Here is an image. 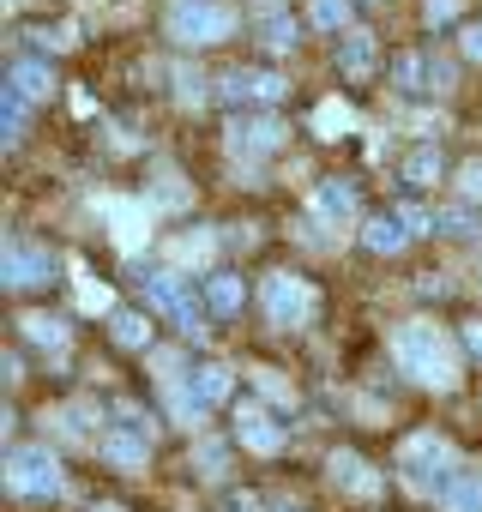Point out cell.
<instances>
[{"mask_svg": "<svg viewBox=\"0 0 482 512\" xmlns=\"http://www.w3.org/2000/svg\"><path fill=\"white\" fill-rule=\"evenodd\" d=\"M392 362L416 380V386H434V392H452L464 362H458V344L446 338V326L434 320H404L392 326Z\"/></svg>", "mask_w": 482, "mask_h": 512, "instance_id": "cell-1", "label": "cell"}, {"mask_svg": "<svg viewBox=\"0 0 482 512\" xmlns=\"http://www.w3.org/2000/svg\"><path fill=\"white\" fill-rule=\"evenodd\" d=\"M398 476L416 488V494H446L452 488V476H458V452H452V440H440V434H410L404 446H398Z\"/></svg>", "mask_w": 482, "mask_h": 512, "instance_id": "cell-2", "label": "cell"}, {"mask_svg": "<svg viewBox=\"0 0 482 512\" xmlns=\"http://www.w3.org/2000/svg\"><path fill=\"white\" fill-rule=\"evenodd\" d=\"M169 37L187 43V49H211V43H229L235 37V7H223V0H169Z\"/></svg>", "mask_w": 482, "mask_h": 512, "instance_id": "cell-3", "label": "cell"}, {"mask_svg": "<svg viewBox=\"0 0 482 512\" xmlns=\"http://www.w3.org/2000/svg\"><path fill=\"white\" fill-rule=\"evenodd\" d=\"M7 488L19 494V500H55L61 488H67V476H61V458L49 452V446H13L7 452Z\"/></svg>", "mask_w": 482, "mask_h": 512, "instance_id": "cell-4", "label": "cell"}, {"mask_svg": "<svg viewBox=\"0 0 482 512\" xmlns=\"http://www.w3.org/2000/svg\"><path fill=\"white\" fill-rule=\"evenodd\" d=\"M260 302H266V320L272 326H308L314 314H320V296H314V284L308 278H296V272H272L266 284H260Z\"/></svg>", "mask_w": 482, "mask_h": 512, "instance_id": "cell-5", "label": "cell"}, {"mask_svg": "<svg viewBox=\"0 0 482 512\" xmlns=\"http://www.w3.org/2000/svg\"><path fill=\"white\" fill-rule=\"evenodd\" d=\"M139 290H145V302H151L157 314H169L187 338H205L199 308H193V296H187V278H181V272H145V278H139Z\"/></svg>", "mask_w": 482, "mask_h": 512, "instance_id": "cell-6", "label": "cell"}, {"mask_svg": "<svg viewBox=\"0 0 482 512\" xmlns=\"http://www.w3.org/2000/svg\"><path fill=\"white\" fill-rule=\"evenodd\" d=\"M49 278H55L49 247H31V241H7V247H0V284H7V290H37Z\"/></svg>", "mask_w": 482, "mask_h": 512, "instance_id": "cell-7", "label": "cell"}, {"mask_svg": "<svg viewBox=\"0 0 482 512\" xmlns=\"http://www.w3.org/2000/svg\"><path fill=\"white\" fill-rule=\"evenodd\" d=\"M326 476H332V488H338V494H356V500L380 494V470H374L362 452H350V446H338V452L326 458Z\"/></svg>", "mask_w": 482, "mask_h": 512, "instance_id": "cell-8", "label": "cell"}, {"mask_svg": "<svg viewBox=\"0 0 482 512\" xmlns=\"http://www.w3.org/2000/svg\"><path fill=\"white\" fill-rule=\"evenodd\" d=\"M284 121L278 115H254V121H229V151L235 157H266V151H278L284 145Z\"/></svg>", "mask_w": 482, "mask_h": 512, "instance_id": "cell-9", "label": "cell"}, {"mask_svg": "<svg viewBox=\"0 0 482 512\" xmlns=\"http://www.w3.org/2000/svg\"><path fill=\"white\" fill-rule=\"evenodd\" d=\"M235 440L248 452H260V458H272L284 446V422H272V410H260V404H241L235 410Z\"/></svg>", "mask_w": 482, "mask_h": 512, "instance_id": "cell-10", "label": "cell"}, {"mask_svg": "<svg viewBox=\"0 0 482 512\" xmlns=\"http://www.w3.org/2000/svg\"><path fill=\"white\" fill-rule=\"evenodd\" d=\"M97 211L109 217V229H115V247H145L151 241V211L145 205H133V199H97Z\"/></svg>", "mask_w": 482, "mask_h": 512, "instance_id": "cell-11", "label": "cell"}, {"mask_svg": "<svg viewBox=\"0 0 482 512\" xmlns=\"http://www.w3.org/2000/svg\"><path fill=\"white\" fill-rule=\"evenodd\" d=\"M181 386H187V398H193L199 410H211V404H223V398L235 392V368H223V362H205V368H193Z\"/></svg>", "mask_w": 482, "mask_h": 512, "instance_id": "cell-12", "label": "cell"}, {"mask_svg": "<svg viewBox=\"0 0 482 512\" xmlns=\"http://www.w3.org/2000/svg\"><path fill=\"white\" fill-rule=\"evenodd\" d=\"M97 452H103L115 470H145L151 440H145V434H133V428H109V434H97Z\"/></svg>", "mask_w": 482, "mask_h": 512, "instance_id": "cell-13", "label": "cell"}, {"mask_svg": "<svg viewBox=\"0 0 482 512\" xmlns=\"http://www.w3.org/2000/svg\"><path fill=\"white\" fill-rule=\"evenodd\" d=\"M308 205H314V223H350L356 217V187L350 181H320Z\"/></svg>", "mask_w": 482, "mask_h": 512, "instance_id": "cell-14", "label": "cell"}, {"mask_svg": "<svg viewBox=\"0 0 482 512\" xmlns=\"http://www.w3.org/2000/svg\"><path fill=\"white\" fill-rule=\"evenodd\" d=\"M410 235H416V229L404 223V211H380V217L362 223V247H368V253H398Z\"/></svg>", "mask_w": 482, "mask_h": 512, "instance_id": "cell-15", "label": "cell"}, {"mask_svg": "<svg viewBox=\"0 0 482 512\" xmlns=\"http://www.w3.org/2000/svg\"><path fill=\"white\" fill-rule=\"evenodd\" d=\"M205 308L223 314V320H235L241 308H248V284H241V272H211L205 278Z\"/></svg>", "mask_w": 482, "mask_h": 512, "instance_id": "cell-16", "label": "cell"}, {"mask_svg": "<svg viewBox=\"0 0 482 512\" xmlns=\"http://www.w3.org/2000/svg\"><path fill=\"white\" fill-rule=\"evenodd\" d=\"M7 91H13L19 103H43V97L55 91V73H49V61H13V73H7Z\"/></svg>", "mask_w": 482, "mask_h": 512, "instance_id": "cell-17", "label": "cell"}, {"mask_svg": "<svg viewBox=\"0 0 482 512\" xmlns=\"http://www.w3.org/2000/svg\"><path fill=\"white\" fill-rule=\"evenodd\" d=\"M109 332H115L121 350H151V314H139V308H115Z\"/></svg>", "mask_w": 482, "mask_h": 512, "instance_id": "cell-18", "label": "cell"}, {"mask_svg": "<svg viewBox=\"0 0 482 512\" xmlns=\"http://www.w3.org/2000/svg\"><path fill=\"white\" fill-rule=\"evenodd\" d=\"M338 67H344L350 79H362V73L374 67V31H344V37H338Z\"/></svg>", "mask_w": 482, "mask_h": 512, "instance_id": "cell-19", "label": "cell"}, {"mask_svg": "<svg viewBox=\"0 0 482 512\" xmlns=\"http://www.w3.org/2000/svg\"><path fill=\"white\" fill-rule=\"evenodd\" d=\"M314 133H320V139H350V133H356V109H350L344 97H326V103L314 109Z\"/></svg>", "mask_w": 482, "mask_h": 512, "instance_id": "cell-20", "label": "cell"}, {"mask_svg": "<svg viewBox=\"0 0 482 512\" xmlns=\"http://www.w3.org/2000/svg\"><path fill=\"white\" fill-rule=\"evenodd\" d=\"M440 512H482V476L476 470H458L452 488L440 494Z\"/></svg>", "mask_w": 482, "mask_h": 512, "instance_id": "cell-21", "label": "cell"}, {"mask_svg": "<svg viewBox=\"0 0 482 512\" xmlns=\"http://www.w3.org/2000/svg\"><path fill=\"white\" fill-rule=\"evenodd\" d=\"M19 326H25V338L43 344V350H61V344H67V320H61V314H25Z\"/></svg>", "mask_w": 482, "mask_h": 512, "instance_id": "cell-22", "label": "cell"}, {"mask_svg": "<svg viewBox=\"0 0 482 512\" xmlns=\"http://www.w3.org/2000/svg\"><path fill=\"white\" fill-rule=\"evenodd\" d=\"M440 175H446V163H440V151H434V145H422V151L404 163V181H410V187H434Z\"/></svg>", "mask_w": 482, "mask_h": 512, "instance_id": "cell-23", "label": "cell"}, {"mask_svg": "<svg viewBox=\"0 0 482 512\" xmlns=\"http://www.w3.org/2000/svg\"><path fill=\"white\" fill-rule=\"evenodd\" d=\"M25 121H31V103H19L13 91H0V127H7V145L25 139Z\"/></svg>", "mask_w": 482, "mask_h": 512, "instance_id": "cell-24", "label": "cell"}, {"mask_svg": "<svg viewBox=\"0 0 482 512\" xmlns=\"http://www.w3.org/2000/svg\"><path fill=\"white\" fill-rule=\"evenodd\" d=\"M211 247H217V235H211V229H193V235L175 241V260H181V266H205Z\"/></svg>", "mask_w": 482, "mask_h": 512, "instance_id": "cell-25", "label": "cell"}, {"mask_svg": "<svg viewBox=\"0 0 482 512\" xmlns=\"http://www.w3.org/2000/svg\"><path fill=\"white\" fill-rule=\"evenodd\" d=\"M73 284H79V308H85V314H115V302H109V290H103V284H97V278H91L85 266L73 272Z\"/></svg>", "mask_w": 482, "mask_h": 512, "instance_id": "cell-26", "label": "cell"}, {"mask_svg": "<svg viewBox=\"0 0 482 512\" xmlns=\"http://www.w3.org/2000/svg\"><path fill=\"white\" fill-rule=\"evenodd\" d=\"M308 19H314L320 31H344V25H350V0H314Z\"/></svg>", "mask_w": 482, "mask_h": 512, "instance_id": "cell-27", "label": "cell"}, {"mask_svg": "<svg viewBox=\"0 0 482 512\" xmlns=\"http://www.w3.org/2000/svg\"><path fill=\"white\" fill-rule=\"evenodd\" d=\"M434 229H440V235H476V211H464V205L434 211Z\"/></svg>", "mask_w": 482, "mask_h": 512, "instance_id": "cell-28", "label": "cell"}, {"mask_svg": "<svg viewBox=\"0 0 482 512\" xmlns=\"http://www.w3.org/2000/svg\"><path fill=\"white\" fill-rule=\"evenodd\" d=\"M284 91H290V85H284L278 73H266V67H260V73H248V97H260V103H278Z\"/></svg>", "mask_w": 482, "mask_h": 512, "instance_id": "cell-29", "label": "cell"}, {"mask_svg": "<svg viewBox=\"0 0 482 512\" xmlns=\"http://www.w3.org/2000/svg\"><path fill=\"white\" fill-rule=\"evenodd\" d=\"M254 386H260V398H272V404H290V380H284L278 368H254Z\"/></svg>", "mask_w": 482, "mask_h": 512, "instance_id": "cell-30", "label": "cell"}, {"mask_svg": "<svg viewBox=\"0 0 482 512\" xmlns=\"http://www.w3.org/2000/svg\"><path fill=\"white\" fill-rule=\"evenodd\" d=\"M266 49H296V19H266Z\"/></svg>", "mask_w": 482, "mask_h": 512, "instance_id": "cell-31", "label": "cell"}, {"mask_svg": "<svg viewBox=\"0 0 482 512\" xmlns=\"http://www.w3.org/2000/svg\"><path fill=\"white\" fill-rule=\"evenodd\" d=\"M151 199H157V205H187V187H181V175H175V169H163Z\"/></svg>", "mask_w": 482, "mask_h": 512, "instance_id": "cell-32", "label": "cell"}, {"mask_svg": "<svg viewBox=\"0 0 482 512\" xmlns=\"http://www.w3.org/2000/svg\"><path fill=\"white\" fill-rule=\"evenodd\" d=\"M422 13H428V25H452V19H464V0H422Z\"/></svg>", "mask_w": 482, "mask_h": 512, "instance_id": "cell-33", "label": "cell"}, {"mask_svg": "<svg viewBox=\"0 0 482 512\" xmlns=\"http://www.w3.org/2000/svg\"><path fill=\"white\" fill-rule=\"evenodd\" d=\"M193 452H199V470H205V476H211V482H217V476H223V458H229V452H223V446H217V440H199V446H193Z\"/></svg>", "mask_w": 482, "mask_h": 512, "instance_id": "cell-34", "label": "cell"}, {"mask_svg": "<svg viewBox=\"0 0 482 512\" xmlns=\"http://www.w3.org/2000/svg\"><path fill=\"white\" fill-rule=\"evenodd\" d=\"M392 73H398V85H404V91H416V85H422V55H398V61H392Z\"/></svg>", "mask_w": 482, "mask_h": 512, "instance_id": "cell-35", "label": "cell"}, {"mask_svg": "<svg viewBox=\"0 0 482 512\" xmlns=\"http://www.w3.org/2000/svg\"><path fill=\"white\" fill-rule=\"evenodd\" d=\"M458 193H464V199H482V163H464V169H458Z\"/></svg>", "mask_w": 482, "mask_h": 512, "instance_id": "cell-36", "label": "cell"}, {"mask_svg": "<svg viewBox=\"0 0 482 512\" xmlns=\"http://www.w3.org/2000/svg\"><path fill=\"white\" fill-rule=\"evenodd\" d=\"M458 344H464V350H470V356L482 362V320H464V332H458Z\"/></svg>", "mask_w": 482, "mask_h": 512, "instance_id": "cell-37", "label": "cell"}, {"mask_svg": "<svg viewBox=\"0 0 482 512\" xmlns=\"http://www.w3.org/2000/svg\"><path fill=\"white\" fill-rule=\"evenodd\" d=\"M175 79H181V103H199L205 97V79L199 73H175Z\"/></svg>", "mask_w": 482, "mask_h": 512, "instance_id": "cell-38", "label": "cell"}, {"mask_svg": "<svg viewBox=\"0 0 482 512\" xmlns=\"http://www.w3.org/2000/svg\"><path fill=\"white\" fill-rule=\"evenodd\" d=\"M55 422H61V434H67V440H85V416H79V410H61Z\"/></svg>", "mask_w": 482, "mask_h": 512, "instance_id": "cell-39", "label": "cell"}, {"mask_svg": "<svg viewBox=\"0 0 482 512\" xmlns=\"http://www.w3.org/2000/svg\"><path fill=\"white\" fill-rule=\"evenodd\" d=\"M464 55H470V61H482V25H470V31H464Z\"/></svg>", "mask_w": 482, "mask_h": 512, "instance_id": "cell-40", "label": "cell"}, {"mask_svg": "<svg viewBox=\"0 0 482 512\" xmlns=\"http://www.w3.org/2000/svg\"><path fill=\"white\" fill-rule=\"evenodd\" d=\"M97 512H127V506H115V500H109V506H97Z\"/></svg>", "mask_w": 482, "mask_h": 512, "instance_id": "cell-41", "label": "cell"}, {"mask_svg": "<svg viewBox=\"0 0 482 512\" xmlns=\"http://www.w3.org/2000/svg\"><path fill=\"white\" fill-rule=\"evenodd\" d=\"M235 512H248V500H241V506H235Z\"/></svg>", "mask_w": 482, "mask_h": 512, "instance_id": "cell-42", "label": "cell"}]
</instances>
